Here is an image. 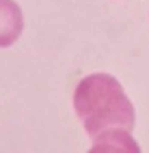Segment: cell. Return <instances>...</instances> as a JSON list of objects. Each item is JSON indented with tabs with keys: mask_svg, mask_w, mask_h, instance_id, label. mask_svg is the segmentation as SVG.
Segmentation results:
<instances>
[{
	"mask_svg": "<svg viewBox=\"0 0 149 153\" xmlns=\"http://www.w3.org/2000/svg\"><path fill=\"white\" fill-rule=\"evenodd\" d=\"M74 110L86 134L95 140L132 131L136 119L123 86L108 74H91L78 82L74 91Z\"/></svg>",
	"mask_w": 149,
	"mask_h": 153,
	"instance_id": "obj_1",
	"label": "cell"
},
{
	"mask_svg": "<svg viewBox=\"0 0 149 153\" xmlns=\"http://www.w3.org/2000/svg\"><path fill=\"white\" fill-rule=\"evenodd\" d=\"M24 28V15L15 0H0V48L13 45Z\"/></svg>",
	"mask_w": 149,
	"mask_h": 153,
	"instance_id": "obj_2",
	"label": "cell"
}]
</instances>
